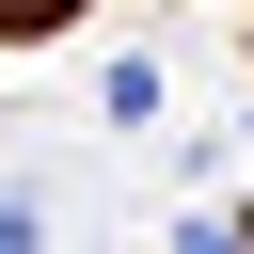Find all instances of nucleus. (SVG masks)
I'll use <instances>...</instances> for the list:
<instances>
[{"mask_svg":"<svg viewBox=\"0 0 254 254\" xmlns=\"http://www.w3.org/2000/svg\"><path fill=\"white\" fill-rule=\"evenodd\" d=\"M175 254H254V222H190V238H175Z\"/></svg>","mask_w":254,"mask_h":254,"instance_id":"f257e3e1","label":"nucleus"},{"mask_svg":"<svg viewBox=\"0 0 254 254\" xmlns=\"http://www.w3.org/2000/svg\"><path fill=\"white\" fill-rule=\"evenodd\" d=\"M0 254H32V206H16V190H0Z\"/></svg>","mask_w":254,"mask_h":254,"instance_id":"f03ea898","label":"nucleus"}]
</instances>
